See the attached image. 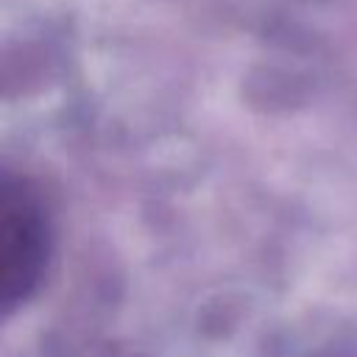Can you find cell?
Returning a JSON list of instances; mask_svg holds the SVG:
<instances>
[{
	"mask_svg": "<svg viewBox=\"0 0 357 357\" xmlns=\"http://www.w3.org/2000/svg\"><path fill=\"white\" fill-rule=\"evenodd\" d=\"M47 257V218L25 181L6 178L0 212V284L3 298L17 304L31 296Z\"/></svg>",
	"mask_w": 357,
	"mask_h": 357,
	"instance_id": "6da1fadb",
	"label": "cell"
}]
</instances>
